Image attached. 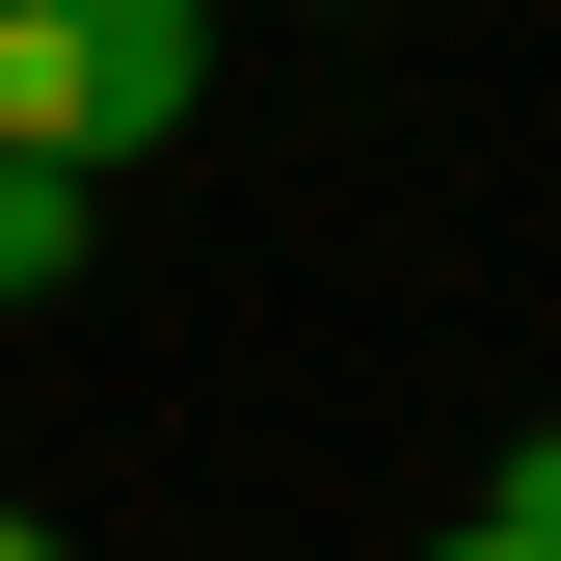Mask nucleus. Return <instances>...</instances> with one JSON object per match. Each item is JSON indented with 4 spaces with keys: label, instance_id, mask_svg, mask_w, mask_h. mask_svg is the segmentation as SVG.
I'll use <instances>...</instances> for the list:
<instances>
[{
    "label": "nucleus",
    "instance_id": "obj_3",
    "mask_svg": "<svg viewBox=\"0 0 561 561\" xmlns=\"http://www.w3.org/2000/svg\"><path fill=\"white\" fill-rule=\"evenodd\" d=\"M481 508H508V535H561V428H508V481H481Z\"/></svg>",
    "mask_w": 561,
    "mask_h": 561
},
{
    "label": "nucleus",
    "instance_id": "obj_5",
    "mask_svg": "<svg viewBox=\"0 0 561 561\" xmlns=\"http://www.w3.org/2000/svg\"><path fill=\"white\" fill-rule=\"evenodd\" d=\"M0 561H81V535H54V508H0Z\"/></svg>",
    "mask_w": 561,
    "mask_h": 561
},
{
    "label": "nucleus",
    "instance_id": "obj_1",
    "mask_svg": "<svg viewBox=\"0 0 561 561\" xmlns=\"http://www.w3.org/2000/svg\"><path fill=\"white\" fill-rule=\"evenodd\" d=\"M215 107V0H0V134L27 161H161V134Z\"/></svg>",
    "mask_w": 561,
    "mask_h": 561
},
{
    "label": "nucleus",
    "instance_id": "obj_4",
    "mask_svg": "<svg viewBox=\"0 0 561 561\" xmlns=\"http://www.w3.org/2000/svg\"><path fill=\"white\" fill-rule=\"evenodd\" d=\"M428 561H561V535H508V508H481V535H428Z\"/></svg>",
    "mask_w": 561,
    "mask_h": 561
},
{
    "label": "nucleus",
    "instance_id": "obj_6",
    "mask_svg": "<svg viewBox=\"0 0 561 561\" xmlns=\"http://www.w3.org/2000/svg\"><path fill=\"white\" fill-rule=\"evenodd\" d=\"M321 27H375V0H321Z\"/></svg>",
    "mask_w": 561,
    "mask_h": 561
},
{
    "label": "nucleus",
    "instance_id": "obj_2",
    "mask_svg": "<svg viewBox=\"0 0 561 561\" xmlns=\"http://www.w3.org/2000/svg\"><path fill=\"white\" fill-rule=\"evenodd\" d=\"M27 295H81V161L0 134V321H27Z\"/></svg>",
    "mask_w": 561,
    "mask_h": 561
}]
</instances>
